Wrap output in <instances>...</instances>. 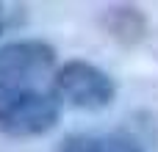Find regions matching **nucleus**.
Here are the masks:
<instances>
[{
  "instance_id": "nucleus-1",
  "label": "nucleus",
  "mask_w": 158,
  "mask_h": 152,
  "mask_svg": "<svg viewBox=\"0 0 158 152\" xmlns=\"http://www.w3.org/2000/svg\"><path fill=\"white\" fill-rule=\"evenodd\" d=\"M61 102L53 91L36 86L0 91V133L11 138H36L58 125Z\"/></svg>"
},
{
  "instance_id": "nucleus-2",
  "label": "nucleus",
  "mask_w": 158,
  "mask_h": 152,
  "mask_svg": "<svg viewBox=\"0 0 158 152\" xmlns=\"http://www.w3.org/2000/svg\"><path fill=\"white\" fill-rule=\"evenodd\" d=\"M50 91L61 105H72L81 111H103L114 102L117 83L97 64L72 58L56 66L50 78Z\"/></svg>"
},
{
  "instance_id": "nucleus-3",
  "label": "nucleus",
  "mask_w": 158,
  "mask_h": 152,
  "mask_svg": "<svg viewBox=\"0 0 158 152\" xmlns=\"http://www.w3.org/2000/svg\"><path fill=\"white\" fill-rule=\"evenodd\" d=\"M56 72V50L42 39H17L0 44V91L36 86Z\"/></svg>"
},
{
  "instance_id": "nucleus-4",
  "label": "nucleus",
  "mask_w": 158,
  "mask_h": 152,
  "mask_svg": "<svg viewBox=\"0 0 158 152\" xmlns=\"http://www.w3.org/2000/svg\"><path fill=\"white\" fill-rule=\"evenodd\" d=\"M100 25L103 30L119 42V44H136L144 39L147 33V17L142 14V8L119 3V6H108L100 11Z\"/></svg>"
},
{
  "instance_id": "nucleus-5",
  "label": "nucleus",
  "mask_w": 158,
  "mask_h": 152,
  "mask_svg": "<svg viewBox=\"0 0 158 152\" xmlns=\"http://www.w3.org/2000/svg\"><path fill=\"white\" fill-rule=\"evenodd\" d=\"M53 152H144V147L128 133H72Z\"/></svg>"
},
{
  "instance_id": "nucleus-6",
  "label": "nucleus",
  "mask_w": 158,
  "mask_h": 152,
  "mask_svg": "<svg viewBox=\"0 0 158 152\" xmlns=\"http://www.w3.org/2000/svg\"><path fill=\"white\" fill-rule=\"evenodd\" d=\"M25 22V6L17 3H0V36L11 28H19Z\"/></svg>"
}]
</instances>
